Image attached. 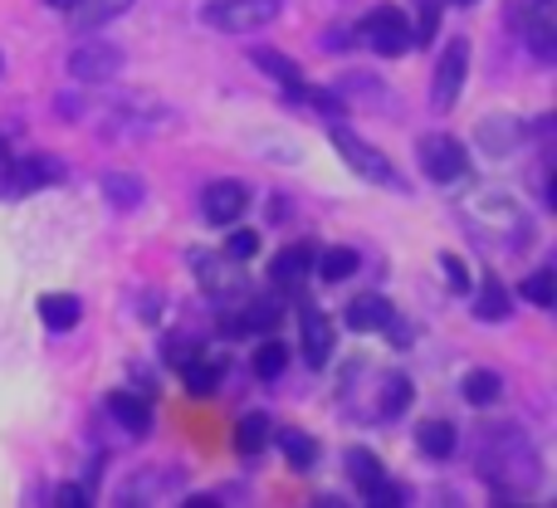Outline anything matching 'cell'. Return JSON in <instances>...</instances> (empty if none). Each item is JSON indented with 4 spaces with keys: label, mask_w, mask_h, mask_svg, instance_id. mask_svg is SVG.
I'll use <instances>...</instances> for the list:
<instances>
[{
    "label": "cell",
    "mask_w": 557,
    "mask_h": 508,
    "mask_svg": "<svg viewBox=\"0 0 557 508\" xmlns=\"http://www.w3.org/2000/svg\"><path fill=\"white\" fill-rule=\"evenodd\" d=\"M480 480L490 484L499 499H513V494H533L543 484V460L539 445L529 441V431L519 425H484L480 435V460H474Z\"/></svg>",
    "instance_id": "1"
},
{
    "label": "cell",
    "mask_w": 557,
    "mask_h": 508,
    "mask_svg": "<svg viewBox=\"0 0 557 508\" xmlns=\"http://www.w3.org/2000/svg\"><path fill=\"white\" fill-rule=\"evenodd\" d=\"M59 113L74 117V123H88L108 137H147V133H162V127L176 123V113L162 103V98H147V94H108V98H88V108L74 103H59Z\"/></svg>",
    "instance_id": "2"
},
{
    "label": "cell",
    "mask_w": 557,
    "mask_h": 508,
    "mask_svg": "<svg viewBox=\"0 0 557 508\" xmlns=\"http://www.w3.org/2000/svg\"><path fill=\"white\" fill-rule=\"evenodd\" d=\"M460 221L474 240L494 245V250H523V245L533 240L529 215H523L519 201L504 191H470L460 201Z\"/></svg>",
    "instance_id": "3"
},
{
    "label": "cell",
    "mask_w": 557,
    "mask_h": 508,
    "mask_svg": "<svg viewBox=\"0 0 557 508\" xmlns=\"http://www.w3.org/2000/svg\"><path fill=\"white\" fill-rule=\"evenodd\" d=\"M327 137H333V152L343 157L352 176H362V182H372V186H386V191H401V176H396V166L386 162V157L376 152L372 143H362L352 127L327 123Z\"/></svg>",
    "instance_id": "4"
},
{
    "label": "cell",
    "mask_w": 557,
    "mask_h": 508,
    "mask_svg": "<svg viewBox=\"0 0 557 508\" xmlns=\"http://www.w3.org/2000/svg\"><path fill=\"white\" fill-rule=\"evenodd\" d=\"M352 29H357V45H367L372 54H382V59H396V54H406V49L416 45V39H411V20H406L401 5L367 10Z\"/></svg>",
    "instance_id": "5"
},
{
    "label": "cell",
    "mask_w": 557,
    "mask_h": 508,
    "mask_svg": "<svg viewBox=\"0 0 557 508\" xmlns=\"http://www.w3.org/2000/svg\"><path fill=\"white\" fill-rule=\"evenodd\" d=\"M284 0H206L201 25L221 29V35H255V29L274 25Z\"/></svg>",
    "instance_id": "6"
},
{
    "label": "cell",
    "mask_w": 557,
    "mask_h": 508,
    "mask_svg": "<svg viewBox=\"0 0 557 508\" xmlns=\"http://www.w3.org/2000/svg\"><path fill=\"white\" fill-rule=\"evenodd\" d=\"M416 162H421V176L435 186H460L470 176V152H465L460 137L450 133H425L416 143Z\"/></svg>",
    "instance_id": "7"
},
{
    "label": "cell",
    "mask_w": 557,
    "mask_h": 508,
    "mask_svg": "<svg viewBox=\"0 0 557 508\" xmlns=\"http://www.w3.org/2000/svg\"><path fill=\"white\" fill-rule=\"evenodd\" d=\"M509 20L523 35V45L533 49V59L553 64L557 59V0H513Z\"/></svg>",
    "instance_id": "8"
},
{
    "label": "cell",
    "mask_w": 557,
    "mask_h": 508,
    "mask_svg": "<svg viewBox=\"0 0 557 508\" xmlns=\"http://www.w3.org/2000/svg\"><path fill=\"white\" fill-rule=\"evenodd\" d=\"M59 182H64V162L59 157H45V152L20 157V162L0 166V201H20V196H35Z\"/></svg>",
    "instance_id": "9"
},
{
    "label": "cell",
    "mask_w": 557,
    "mask_h": 508,
    "mask_svg": "<svg viewBox=\"0 0 557 508\" xmlns=\"http://www.w3.org/2000/svg\"><path fill=\"white\" fill-rule=\"evenodd\" d=\"M465 78H470V39H450L435 59V74H431V108L435 113H450L465 94Z\"/></svg>",
    "instance_id": "10"
},
{
    "label": "cell",
    "mask_w": 557,
    "mask_h": 508,
    "mask_svg": "<svg viewBox=\"0 0 557 508\" xmlns=\"http://www.w3.org/2000/svg\"><path fill=\"white\" fill-rule=\"evenodd\" d=\"M127 54L117 45H108V39H94L88 35L84 45H74V54H69V74L78 78V84H113L117 74H123Z\"/></svg>",
    "instance_id": "11"
},
{
    "label": "cell",
    "mask_w": 557,
    "mask_h": 508,
    "mask_svg": "<svg viewBox=\"0 0 557 508\" xmlns=\"http://www.w3.org/2000/svg\"><path fill=\"white\" fill-rule=\"evenodd\" d=\"M245 206H250V186L245 182H211L206 186V196H201V211H206V221L211 225H221V231H231L235 221L245 215Z\"/></svg>",
    "instance_id": "12"
},
{
    "label": "cell",
    "mask_w": 557,
    "mask_h": 508,
    "mask_svg": "<svg viewBox=\"0 0 557 508\" xmlns=\"http://www.w3.org/2000/svg\"><path fill=\"white\" fill-rule=\"evenodd\" d=\"M474 137H480V152L513 157L523 143H529V123H523V117H509V113H494V117H480Z\"/></svg>",
    "instance_id": "13"
},
{
    "label": "cell",
    "mask_w": 557,
    "mask_h": 508,
    "mask_svg": "<svg viewBox=\"0 0 557 508\" xmlns=\"http://www.w3.org/2000/svg\"><path fill=\"white\" fill-rule=\"evenodd\" d=\"M298 337H304V357H308V367H313V372H323V362L333 357V347H337L333 318L318 313L313 303H304V308H298Z\"/></svg>",
    "instance_id": "14"
},
{
    "label": "cell",
    "mask_w": 557,
    "mask_h": 508,
    "mask_svg": "<svg viewBox=\"0 0 557 508\" xmlns=\"http://www.w3.org/2000/svg\"><path fill=\"white\" fill-rule=\"evenodd\" d=\"M103 411L113 416L117 425H123L127 435H147L152 431V401H147L143 392H133V386H117V392L103 396Z\"/></svg>",
    "instance_id": "15"
},
{
    "label": "cell",
    "mask_w": 557,
    "mask_h": 508,
    "mask_svg": "<svg viewBox=\"0 0 557 508\" xmlns=\"http://www.w3.org/2000/svg\"><path fill=\"white\" fill-rule=\"evenodd\" d=\"M191 264H196V278H201L215 298H235L245 288V264H235V259H225V255H191Z\"/></svg>",
    "instance_id": "16"
},
{
    "label": "cell",
    "mask_w": 557,
    "mask_h": 508,
    "mask_svg": "<svg viewBox=\"0 0 557 508\" xmlns=\"http://www.w3.org/2000/svg\"><path fill=\"white\" fill-rule=\"evenodd\" d=\"M396 318V308H392V298H382V294H357L352 303L343 308V323L352 327V333H382L386 323Z\"/></svg>",
    "instance_id": "17"
},
{
    "label": "cell",
    "mask_w": 557,
    "mask_h": 508,
    "mask_svg": "<svg viewBox=\"0 0 557 508\" xmlns=\"http://www.w3.org/2000/svg\"><path fill=\"white\" fill-rule=\"evenodd\" d=\"M172 490H182V470L157 464V470H143V474H133V480L123 484V504H157V499H166Z\"/></svg>",
    "instance_id": "18"
},
{
    "label": "cell",
    "mask_w": 557,
    "mask_h": 508,
    "mask_svg": "<svg viewBox=\"0 0 557 508\" xmlns=\"http://www.w3.org/2000/svg\"><path fill=\"white\" fill-rule=\"evenodd\" d=\"M455 445H460V431H455L445 416H425V421L416 425V450H421L425 460H450Z\"/></svg>",
    "instance_id": "19"
},
{
    "label": "cell",
    "mask_w": 557,
    "mask_h": 508,
    "mask_svg": "<svg viewBox=\"0 0 557 508\" xmlns=\"http://www.w3.org/2000/svg\"><path fill=\"white\" fill-rule=\"evenodd\" d=\"M127 10H133V0H74L69 20H74L78 35H94V29H103L108 20L127 15Z\"/></svg>",
    "instance_id": "20"
},
{
    "label": "cell",
    "mask_w": 557,
    "mask_h": 508,
    "mask_svg": "<svg viewBox=\"0 0 557 508\" xmlns=\"http://www.w3.org/2000/svg\"><path fill=\"white\" fill-rule=\"evenodd\" d=\"M78 318H84V298H74V294H45L39 298V323H45L49 333H74Z\"/></svg>",
    "instance_id": "21"
},
{
    "label": "cell",
    "mask_w": 557,
    "mask_h": 508,
    "mask_svg": "<svg viewBox=\"0 0 557 508\" xmlns=\"http://www.w3.org/2000/svg\"><path fill=\"white\" fill-rule=\"evenodd\" d=\"M308 274H313V250H308V245H288V250H278L274 264H270V278L284 288H304Z\"/></svg>",
    "instance_id": "22"
},
{
    "label": "cell",
    "mask_w": 557,
    "mask_h": 508,
    "mask_svg": "<svg viewBox=\"0 0 557 508\" xmlns=\"http://www.w3.org/2000/svg\"><path fill=\"white\" fill-rule=\"evenodd\" d=\"M270 441L278 445V450H284V460L294 464V470H313L318 464V441L308 431H298V425H284V431H270Z\"/></svg>",
    "instance_id": "23"
},
{
    "label": "cell",
    "mask_w": 557,
    "mask_h": 508,
    "mask_svg": "<svg viewBox=\"0 0 557 508\" xmlns=\"http://www.w3.org/2000/svg\"><path fill=\"white\" fill-rule=\"evenodd\" d=\"M416 401V386L406 372H386L382 376V396H376V421H396L406 406Z\"/></svg>",
    "instance_id": "24"
},
{
    "label": "cell",
    "mask_w": 557,
    "mask_h": 508,
    "mask_svg": "<svg viewBox=\"0 0 557 508\" xmlns=\"http://www.w3.org/2000/svg\"><path fill=\"white\" fill-rule=\"evenodd\" d=\"M357 264H362V255L347 250V245H333V250L313 255V274L323 278V284H343V278H352Z\"/></svg>",
    "instance_id": "25"
},
{
    "label": "cell",
    "mask_w": 557,
    "mask_h": 508,
    "mask_svg": "<svg viewBox=\"0 0 557 508\" xmlns=\"http://www.w3.org/2000/svg\"><path fill=\"white\" fill-rule=\"evenodd\" d=\"M221 372H225V367L215 362V357H206V347H201V352H196L191 362L182 367V386L191 396H211L215 386H221Z\"/></svg>",
    "instance_id": "26"
},
{
    "label": "cell",
    "mask_w": 557,
    "mask_h": 508,
    "mask_svg": "<svg viewBox=\"0 0 557 508\" xmlns=\"http://www.w3.org/2000/svg\"><path fill=\"white\" fill-rule=\"evenodd\" d=\"M460 396H465L470 406H494V401L504 396V376L494 372V367H474V372H465Z\"/></svg>",
    "instance_id": "27"
},
{
    "label": "cell",
    "mask_w": 557,
    "mask_h": 508,
    "mask_svg": "<svg viewBox=\"0 0 557 508\" xmlns=\"http://www.w3.org/2000/svg\"><path fill=\"white\" fill-rule=\"evenodd\" d=\"M509 313H513L509 294H504V284L490 274V278L480 284V298H474V318H480V323H504Z\"/></svg>",
    "instance_id": "28"
},
{
    "label": "cell",
    "mask_w": 557,
    "mask_h": 508,
    "mask_svg": "<svg viewBox=\"0 0 557 508\" xmlns=\"http://www.w3.org/2000/svg\"><path fill=\"white\" fill-rule=\"evenodd\" d=\"M270 445V416L264 411H245L240 425H235V450L240 455H260Z\"/></svg>",
    "instance_id": "29"
},
{
    "label": "cell",
    "mask_w": 557,
    "mask_h": 508,
    "mask_svg": "<svg viewBox=\"0 0 557 508\" xmlns=\"http://www.w3.org/2000/svg\"><path fill=\"white\" fill-rule=\"evenodd\" d=\"M255 376H260V382H278V376L288 372V347L278 343V337H264L260 347H255Z\"/></svg>",
    "instance_id": "30"
},
{
    "label": "cell",
    "mask_w": 557,
    "mask_h": 508,
    "mask_svg": "<svg viewBox=\"0 0 557 508\" xmlns=\"http://www.w3.org/2000/svg\"><path fill=\"white\" fill-rule=\"evenodd\" d=\"M103 196L113 201V211H137L143 206V182L127 172H108L103 176Z\"/></svg>",
    "instance_id": "31"
},
{
    "label": "cell",
    "mask_w": 557,
    "mask_h": 508,
    "mask_svg": "<svg viewBox=\"0 0 557 508\" xmlns=\"http://www.w3.org/2000/svg\"><path fill=\"white\" fill-rule=\"evenodd\" d=\"M250 59H255V64L264 69V74L274 78V84H284V88L304 84V69H298V64H294V59H288V54H278V49H255Z\"/></svg>",
    "instance_id": "32"
},
{
    "label": "cell",
    "mask_w": 557,
    "mask_h": 508,
    "mask_svg": "<svg viewBox=\"0 0 557 508\" xmlns=\"http://www.w3.org/2000/svg\"><path fill=\"white\" fill-rule=\"evenodd\" d=\"M519 298H529L533 308H553L557 303V274H553V264L533 269V274L519 284Z\"/></svg>",
    "instance_id": "33"
},
{
    "label": "cell",
    "mask_w": 557,
    "mask_h": 508,
    "mask_svg": "<svg viewBox=\"0 0 557 508\" xmlns=\"http://www.w3.org/2000/svg\"><path fill=\"white\" fill-rule=\"evenodd\" d=\"M382 460H376L372 450H347V480L357 484V490H367V484H376L382 480Z\"/></svg>",
    "instance_id": "34"
},
{
    "label": "cell",
    "mask_w": 557,
    "mask_h": 508,
    "mask_svg": "<svg viewBox=\"0 0 557 508\" xmlns=\"http://www.w3.org/2000/svg\"><path fill=\"white\" fill-rule=\"evenodd\" d=\"M441 15H445V0H421V15H416V29H411L416 45H431V39H435V25H441Z\"/></svg>",
    "instance_id": "35"
},
{
    "label": "cell",
    "mask_w": 557,
    "mask_h": 508,
    "mask_svg": "<svg viewBox=\"0 0 557 508\" xmlns=\"http://www.w3.org/2000/svg\"><path fill=\"white\" fill-rule=\"evenodd\" d=\"M221 255L235 259V264H245V259L260 255V235H255V231H231V235H225V250Z\"/></svg>",
    "instance_id": "36"
},
{
    "label": "cell",
    "mask_w": 557,
    "mask_h": 508,
    "mask_svg": "<svg viewBox=\"0 0 557 508\" xmlns=\"http://www.w3.org/2000/svg\"><path fill=\"white\" fill-rule=\"evenodd\" d=\"M362 494H367V504H376V508H396V504H406V490H401V484H392L386 474H382L376 484H367Z\"/></svg>",
    "instance_id": "37"
},
{
    "label": "cell",
    "mask_w": 557,
    "mask_h": 508,
    "mask_svg": "<svg viewBox=\"0 0 557 508\" xmlns=\"http://www.w3.org/2000/svg\"><path fill=\"white\" fill-rule=\"evenodd\" d=\"M441 274L455 294H470V269L460 264V255H441Z\"/></svg>",
    "instance_id": "38"
},
{
    "label": "cell",
    "mask_w": 557,
    "mask_h": 508,
    "mask_svg": "<svg viewBox=\"0 0 557 508\" xmlns=\"http://www.w3.org/2000/svg\"><path fill=\"white\" fill-rule=\"evenodd\" d=\"M196 352H201V343H186V337H166V343H162V357L176 367V372H182V367L191 362Z\"/></svg>",
    "instance_id": "39"
},
{
    "label": "cell",
    "mask_w": 557,
    "mask_h": 508,
    "mask_svg": "<svg viewBox=\"0 0 557 508\" xmlns=\"http://www.w3.org/2000/svg\"><path fill=\"white\" fill-rule=\"evenodd\" d=\"M54 504L59 508H88V504H94V494H88L84 484H64V490L54 494Z\"/></svg>",
    "instance_id": "40"
},
{
    "label": "cell",
    "mask_w": 557,
    "mask_h": 508,
    "mask_svg": "<svg viewBox=\"0 0 557 508\" xmlns=\"http://www.w3.org/2000/svg\"><path fill=\"white\" fill-rule=\"evenodd\" d=\"M10 162V143H5V133H0V166Z\"/></svg>",
    "instance_id": "41"
},
{
    "label": "cell",
    "mask_w": 557,
    "mask_h": 508,
    "mask_svg": "<svg viewBox=\"0 0 557 508\" xmlns=\"http://www.w3.org/2000/svg\"><path fill=\"white\" fill-rule=\"evenodd\" d=\"M45 5H54V10H74V0H45Z\"/></svg>",
    "instance_id": "42"
},
{
    "label": "cell",
    "mask_w": 557,
    "mask_h": 508,
    "mask_svg": "<svg viewBox=\"0 0 557 508\" xmlns=\"http://www.w3.org/2000/svg\"><path fill=\"white\" fill-rule=\"evenodd\" d=\"M445 5H480V0H445Z\"/></svg>",
    "instance_id": "43"
}]
</instances>
